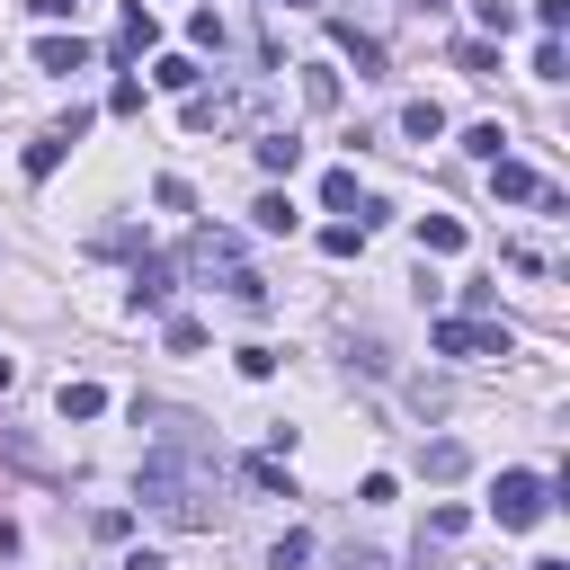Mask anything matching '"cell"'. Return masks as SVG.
Segmentation results:
<instances>
[{
  "instance_id": "1",
  "label": "cell",
  "mask_w": 570,
  "mask_h": 570,
  "mask_svg": "<svg viewBox=\"0 0 570 570\" xmlns=\"http://www.w3.org/2000/svg\"><path fill=\"white\" fill-rule=\"evenodd\" d=\"M169 525H214V454L187 436V428H169L151 454H142V481H134Z\"/></svg>"
},
{
  "instance_id": "2",
  "label": "cell",
  "mask_w": 570,
  "mask_h": 570,
  "mask_svg": "<svg viewBox=\"0 0 570 570\" xmlns=\"http://www.w3.org/2000/svg\"><path fill=\"white\" fill-rule=\"evenodd\" d=\"M490 517H499V525H543V517H552V481H543V472H499Z\"/></svg>"
},
{
  "instance_id": "3",
  "label": "cell",
  "mask_w": 570,
  "mask_h": 570,
  "mask_svg": "<svg viewBox=\"0 0 570 570\" xmlns=\"http://www.w3.org/2000/svg\"><path fill=\"white\" fill-rule=\"evenodd\" d=\"M428 338H436V356H508V321H472V312L436 321Z\"/></svg>"
},
{
  "instance_id": "4",
  "label": "cell",
  "mask_w": 570,
  "mask_h": 570,
  "mask_svg": "<svg viewBox=\"0 0 570 570\" xmlns=\"http://www.w3.org/2000/svg\"><path fill=\"white\" fill-rule=\"evenodd\" d=\"M490 187H499L508 205H543V214H561V187H552V178H534V169H525V160H508V151L490 160Z\"/></svg>"
},
{
  "instance_id": "5",
  "label": "cell",
  "mask_w": 570,
  "mask_h": 570,
  "mask_svg": "<svg viewBox=\"0 0 570 570\" xmlns=\"http://www.w3.org/2000/svg\"><path fill=\"white\" fill-rule=\"evenodd\" d=\"M187 267H205V276L232 285V276H240V232H214V223H205V232L187 240Z\"/></svg>"
},
{
  "instance_id": "6",
  "label": "cell",
  "mask_w": 570,
  "mask_h": 570,
  "mask_svg": "<svg viewBox=\"0 0 570 570\" xmlns=\"http://www.w3.org/2000/svg\"><path fill=\"white\" fill-rule=\"evenodd\" d=\"M151 45H160V18H151L142 0H134V9L116 18V62H134V53H151Z\"/></svg>"
},
{
  "instance_id": "7",
  "label": "cell",
  "mask_w": 570,
  "mask_h": 570,
  "mask_svg": "<svg viewBox=\"0 0 570 570\" xmlns=\"http://www.w3.org/2000/svg\"><path fill=\"white\" fill-rule=\"evenodd\" d=\"M330 36H338V53H356V71H365V80H383V45H374V36H356V18H330Z\"/></svg>"
},
{
  "instance_id": "8",
  "label": "cell",
  "mask_w": 570,
  "mask_h": 570,
  "mask_svg": "<svg viewBox=\"0 0 570 570\" xmlns=\"http://www.w3.org/2000/svg\"><path fill=\"white\" fill-rule=\"evenodd\" d=\"M36 71H62V80H71V71H89V45H80V36H45V45H36Z\"/></svg>"
},
{
  "instance_id": "9",
  "label": "cell",
  "mask_w": 570,
  "mask_h": 570,
  "mask_svg": "<svg viewBox=\"0 0 570 570\" xmlns=\"http://www.w3.org/2000/svg\"><path fill=\"white\" fill-rule=\"evenodd\" d=\"M419 249H428V258H454V249H463V223H454V214H419Z\"/></svg>"
},
{
  "instance_id": "10",
  "label": "cell",
  "mask_w": 570,
  "mask_h": 570,
  "mask_svg": "<svg viewBox=\"0 0 570 570\" xmlns=\"http://www.w3.org/2000/svg\"><path fill=\"white\" fill-rule=\"evenodd\" d=\"M169 294H178V285H169V267H160V258H142V267H134V312H160Z\"/></svg>"
},
{
  "instance_id": "11",
  "label": "cell",
  "mask_w": 570,
  "mask_h": 570,
  "mask_svg": "<svg viewBox=\"0 0 570 570\" xmlns=\"http://www.w3.org/2000/svg\"><path fill=\"white\" fill-rule=\"evenodd\" d=\"M401 134H410V142H436V134H445V107H436V98H410V107H401Z\"/></svg>"
},
{
  "instance_id": "12",
  "label": "cell",
  "mask_w": 570,
  "mask_h": 570,
  "mask_svg": "<svg viewBox=\"0 0 570 570\" xmlns=\"http://www.w3.org/2000/svg\"><path fill=\"white\" fill-rule=\"evenodd\" d=\"M294 160H303L294 134H258V169H267V178H294Z\"/></svg>"
},
{
  "instance_id": "13",
  "label": "cell",
  "mask_w": 570,
  "mask_h": 570,
  "mask_svg": "<svg viewBox=\"0 0 570 570\" xmlns=\"http://www.w3.org/2000/svg\"><path fill=\"white\" fill-rule=\"evenodd\" d=\"M151 80H160V89H178V98H187V89H196V80H205V71H196V53H160V62H151Z\"/></svg>"
},
{
  "instance_id": "14",
  "label": "cell",
  "mask_w": 570,
  "mask_h": 570,
  "mask_svg": "<svg viewBox=\"0 0 570 570\" xmlns=\"http://www.w3.org/2000/svg\"><path fill=\"white\" fill-rule=\"evenodd\" d=\"M53 410H62V419H98V410H107V392H98V383H62V392H53Z\"/></svg>"
},
{
  "instance_id": "15",
  "label": "cell",
  "mask_w": 570,
  "mask_h": 570,
  "mask_svg": "<svg viewBox=\"0 0 570 570\" xmlns=\"http://www.w3.org/2000/svg\"><path fill=\"white\" fill-rule=\"evenodd\" d=\"M454 71H472V80H490V71H499V45H481V36H463V45H454Z\"/></svg>"
},
{
  "instance_id": "16",
  "label": "cell",
  "mask_w": 570,
  "mask_h": 570,
  "mask_svg": "<svg viewBox=\"0 0 570 570\" xmlns=\"http://www.w3.org/2000/svg\"><path fill=\"white\" fill-rule=\"evenodd\" d=\"M303 98H312V107H338V71H330V62H303Z\"/></svg>"
},
{
  "instance_id": "17",
  "label": "cell",
  "mask_w": 570,
  "mask_h": 570,
  "mask_svg": "<svg viewBox=\"0 0 570 570\" xmlns=\"http://www.w3.org/2000/svg\"><path fill=\"white\" fill-rule=\"evenodd\" d=\"M463 151H472V160H499V151H508V125H490V116H481V125L463 134Z\"/></svg>"
},
{
  "instance_id": "18",
  "label": "cell",
  "mask_w": 570,
  "mask_h": 570,
  "mask_svg": "<svg viewBox=\"0 0 570 570\" xmlns=\"http://www.w3.org/2000/svg\"><path fill=\"white\" fill-rule=\"evenodd\" d=\"M463 463H472V454H463V445H454V436H436V445H428V481H454V472H463Z\"/></svg>"
},
{
  "instance_id": "19",
  "label": "cell",
  "mask_w": 570,
  "mask_h": 570,
  "mask_svg": "<svg viewBox=\"0 0 570 570\" xmlns=\"http://www.w3.org/2000/svg\"><path fill=\"white\" fill-rule=\"evenodd\" d=\"M463 525H472V517H463V508H454V499H445V508H428V534H419V543H454V534H463Z\"/></svg>"
},
{
  "instance_id": "20",
  "label": "cell",
  "mask_w": 570,
  "mask_h": 570,
  "mask_svg": "<svg viewBox=\"0 0 570 570\" xmlns=\"http://www.w3.org/2000/svg\"><path fill=\"white\" fill-rule=\"evenodd\" d=\"M321 205L347 214V205H356V169H330V178H321Z\"/></svg>"
},
{
  "instance_id": "21",
  "label": "cell",
  "mask_w": 570,
  "mask_h": 570,
  "mask_svg": "<svg viewBox=\"0 0 570 570\" xmlns=\"http://www.w3.org/2000/svg\"><path fill=\"white\" fill-rule=\"evenodd\" d=\"M249 214H258V232H294V196H258Z\"/></svg>"
},
{
  "instance_id": "22",
  "label": "cell",
  "mask_w": 570,
  "mask_h": 570,
  "mask_svg": "<svg viewBox=\"0 0 570 570\" xmlns=\"http://www.w3.org/2000/svg\"><path fill=\"white\" fill-rule=\"evenodd\" d=\"M321 249H330V258H356V249H365V223H330Z\"/></svg>"
},
{
  "instance_id": "23",
  "label": "cell",
  "mask_w": 570,
  "mask_h": 570,
  "mask_svg": "<svg viewBox=\"0 0 570 570\" xmlns=\"http://www.w3.org/2000/svg\"><path fill=\"white\" fill-rule=\"evenodd\" d=\"M249 481H258V490H285V499H294V472H285V454H258V463H249Z\"/></svg>"
},
{
  "instance_id": "24",
  "label": "cell",
  "mask_w": 570,
  "mask_h": 570,
  "mask_svg": "<svg viewBox=\"0 0 570 570\" xmlns=\"http://www.w3.org/2000/svg\"><path fill=\"white\" fill-rule=\"evenodd\" d=\"M561 71H570V53H561V36H543L534 45V80H561Z\"/></svg>"
},
{
  "instance_id": "25",
  "label": "cell",
  "mask_w": 570,
  "mask_h": 570,
  "mask_svg": "<svg viewBox=\"0 0 570 570\" xmlns=\"http://www.w3.org/2000/svg\"><path fill=\"white\" fill-rule=\"evenodd\" d=\"M232 365H240L249 383H267V374H276V347H232Z\"/></svg>"
},
{
  "instance_id": "26",
  "label": "cell",
  "mask_w": 570,
  "mask_h": 570,
  "mask_svg": "<svg viewBox=\"0 0 570 570\" xmlns=\"http://www.w3.org/2000/svg\"><path fill=\"white\" fill-rule=\"evenodd\" d=\"M472 18H481L490 36H508V27H517V0H472Z\"/></svg>"
},
{
  "instance_id": "27",
  "label": "cell",
  "mask_w": 570,
  "mask_h": 570,
  "mask_svg": "<svg viewBox=\"0 0 570 570\" xmlns=\"http://www.w3.org/2000/svg\"><path fill=\"white\" fill-rule=\"evenodd\" d=\"M107 116H142V80H116L107 89Z\"/></svg>"
},
{
  "instance_id": "28",
  "label": "cell",
  "mask_w": 570,
  "mask_h": 570,
  "mask_svg": "<svg viewBox=\"0 0 570 570\" xmlns=\"http://www.w3.org/2000/svg\"><path fill=\"white\" fill-rule=\"evenodd\" d=\"M303 552H312V534H303V525H294V534H276V552H267V561H276V570H294V561H303Z\"/></svg>"
},
{
  "instance_id": "29",
  "label": "cell",
  "mask_w": 570,
  "mask_h": 570,
  "mask_svg": "<svg viewBox=\"0 0 570 570\" xmlns=\"http://www.w3.org/2000/svg\"><path fill=\"white\" fill-rule=\"evenodd\" d=\"M534 27H543V36H561V27H570V0H534Z\"/></svg>"
},
{
  "instance_id": "30",
  "label": "cell",
  "mask_w": 570,
  "mask_h": 570,
  "mask_svg": "<svg viewBox=\"0 0 570 570\" xmlns=\"http://www.w3.org/2000/svg\"><path fill=\"white\" fill-rule=\"evenodd\" d=\"M27 9H36V18H71L80 0H27Z\"/></svg>"
},
{
  "instance_id": "31",
  "label": "cell",
  "mask_w": 570,
  "mask_h": 570,
  "mask_svg": "<svg viewBox=\"0 0 570 570\" xmlns=\"http://www.w3.org/2000/svg\"><path fill=\"white\" fill-rule=\"evenodd\" d=\"M338 570H392V561H383V552H347Z\"/></svg>"
},
{
  "instance_id": "32",
  "label": "cell",
  "mask_w": 570,
  "mask_h": 570,
  "mask_svg": "<svg viewBox=\"0 0 570 570\" xmlns=\"http://www.w3.org/2000/svg\"><path fill=\"white\" fill-rule=\"evenodd\" d=\"M9 383H18V365H9V356H0V392H9Z\"/></svg>"
},
{
  "instance_id": "33",
  "label": "cell",
  "mask_w": 570,
  "mask_h": 570,
  "mask_svg": "<svg viewBox=\"0 0 570 570\" xmlns=\"http://www.w3.org/2000/svg\"><path fill=\"white\" fill-rule=\"evenodd\" d=\"M534 570H570V561H552V552H543V561H534Z\"/></svg>"
}]
</instances>
